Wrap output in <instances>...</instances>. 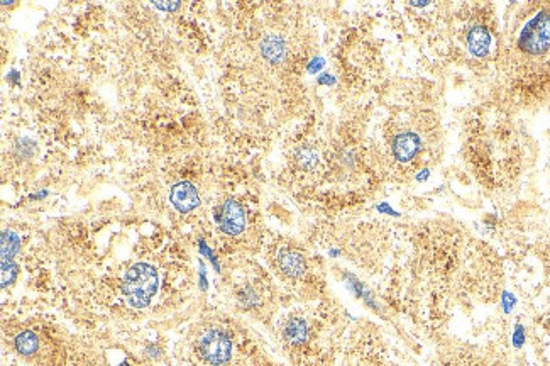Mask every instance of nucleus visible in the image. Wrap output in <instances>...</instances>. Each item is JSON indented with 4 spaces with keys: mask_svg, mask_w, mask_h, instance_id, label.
<instances>
[{
    "mask_svg": "<svg viewBox=\"0 0 550 366\" xmlns=\"http://www.w3.org/2000/svg\"><path fill=\"white\" fill-rule=\"evenodd\" d=\"M322 65H324V61L320 60V58H315L308 68H310V72L314 73L317 72V68L322 67Z\"/></svg>",
    "mask_w": 550,
    "mask_h": 366,
    "instance_id": "obj_16",
    "label": "nucleus"
},
{
    "mask_svg": "<svg viewBox=\"0 0 550 366\" xmlns=\"http://www.w3.org/2000/svg\"><path fill=\"white\" fill-rule=\"evenodd\" d=\"M283 338L293 346H302L308 341V324L302 317H292L285 322Z\"/></svg>",
    "mask_w": 550,
    "mask_h": 366,
    "instance_id": "obj_9",
    "label": "nucleus"
},
{
    "mask_svg": "<svg viewBox=\"0 0 550 366\" xmlns=\"http://www.w3.org/2000/svg\"><path fill=\"white\" fill-rule=\"evenodd\" d=\"M195 353L205 366H229L234 358V343L224 329L212 326L198 334Z\"/></svg>",
    "mask_w": 550,
    "mask_h": 366,
    "instance_id": "obj_3",
    "label": "nucleus"
},
{
    "mask_svg": "<svg viewBox=\"0 0 550 366\" xmlns=\"http://www.w3.org/2000/svg\"><path fill=\"white\" fill-rule=\"evenodd\" d=\"M170 202L173 209L180 214H190L198 206H202L198 189L190 182L175 183L170 190Z\"/></svg>",
    "mask_w": 550,
    "mask_h": 366,
    "instance_id": "obj_5",
    "label": "nucleus"
},
{
    "mask_svg": "<svg viewBox=\"0 0 550 366\" xmlns=\"http://www.w3.org/2000/svg\"><path fill=\"white\" fill-rule=\"evenodd\" d=\"M276 265L278 270L288 278H302L308 270L305 256L293 248H281L276 255Z\"/></svg>",
    "mask_w": 550,
    "mask_h": 366,
    "instance_id": "obj_6",
    "label": "nucleus"
},
{
    "mask_svg": "<svg viewBox=\"0 0 550 366\" xmlns=\"http://www.w3.org/2000/svg\"><path fill=\"white\" fill-rule=\"evenodd\" d=\"M16 275L17 265L14 261H6V263H2V287H4V289L9 287V285L14 282Z\"/></svg>",
    "mask_w": 550,
    "mask_h": 366,
    "instance_id": "obj_14",
    "label": "nucleus"
},
{
    "mask_svg": "<svg viewBox=\"0 0 550 366\" xmlns=\"http://www.w3.org/2000/svg\"><path fill=\"white\" fill-rule=\"evenodd\" d=\"M21 248V239L14 231H4L2 233V263L12 261Z\"/></svg>",
    "mask_w": 550,
    "mask_h": 366,
    "instance_id": "obj_12",
    "label": "nucleus"
},
{
    "mask_svg": "<svg viewBox=\"0 0 550 366\" xmlns=\"http://www.w3.org/2000/svg\"><path fill=\"white\" fill-rule=\"evenodd\" d=\"M119 366H131V365H129V363H122V365H119Z\"/></svg>",
    "mask_w": 550,
    "mask_h": 366,
    "instance_id": "obj_17",
    "label": "nucleus"
},
{
    "mask_svg": "<svg viewBox=\"0 0 550 366\" xmlns=\"http://www.w3.org/2000/svg\"><path fill=\"white\" fill-rule=\"evenodd\" d=\"M14 348H16L17 355L24 356V358H33L39 353L38 334L29 331V329L21 331L14 338Z\"/></svg>",
    "mask_w": 550,
    "mask_h": 366,
    "instance_id": "obj_10",
    "label": "nucleus"
},
{
    "mask_svg": "<svg viewBox=\"0 0 550 366\" xmlns=\"http://www.w3.org/2000/svg\"><path fill=\"white\" fill-rule=\"evenodd\" d=\"M396 160L402 163L412 161L420 150V138L415 133L398 134L391 145Z\"/></svg>",
    "mask_w": 550,
    "mask_h": 366,
    "instance_id": "obj_7",
    "label": "nucleus"
},
{
    "mask_svg": "<svg viewBox=\"0 0 550 366\" xmlns=\"http://www.w3.org/2000/svg\"><path fill=\"white\" fill-rule=\"evenodd\" d=\"M160 289V273L146 261L134 263L122 277V295L132 309L143 311L153 302Z\"/></svg>",
    "mask_w": 550,
    "mask_h": 366,
    "instance_id": "obj_2",
    "label": "nucleus"
},
{
    "mask_svg": "<svg viewBox=\"0 0 550 366\" xmlns=\"http://www.w3.org/2000/svg\"><path fill=\"white\" fill-rule=\"evenodd\" d=\"M154 6L161 9V11L171 12L180 7V2H170V0H163V2H154Z\"/></svg>",
    "mask_w": 550,
    "mask_h": 366,
    "instance_id": "obj_15",
    "label": "nucleus"
},
{
    "mask_svg": "<svg viewBox=\"0 0 550 366\" xmlns=\"http://www.w3.org/2000/svg\"><path fill=\"white\" fill-rule=\"evenodd\" d=\"M215 222L219 226L220 233L236 238L246 231L248 214L237 200H226L215 212Z\"/></svg>",
    "mask_w": 550,
    "mask_h": 366,
    "instance_id": "obj_4",
    "label": "nucleus"
},
{
    "mask_svg": "<svg viewBox=\"0 0 550 366\" xmlns=\"http://www.w3.org/2000/svg\"><path fill=\"white\" fill-rule=\"evenodd\" d=\"M297 163L303 170H314L319 165V155L314 150L303 148L297 153Z\"/></svg>",
    "mask_w": 550,
    "mask_h": 366,
    "instance_id": "obj_13",
    "label": "nucleus"
},
{
    "mask_svg": "<svg viewBox=\"0 0 550 366\" xmlns=\"http://www.w3.org/2000/svg\"><path fill=\"white\" fill-rule=\"evenodd\" d=\"M491 41H493V39H491L490 29L484 28V26H474V28L469 31V51H471L476 58H486V56L490 55Z\"/></svg>",
    "mask_w": 550,
    "mask_h": 366,
    "instance_id": "obj_8",
    "label": "nucleus"
},
{
    "mask_svg": "<svg viewBox=\"0 0 550 366\" xmlns=\"http://www.w3.org/2000/svg\"><path fill=\"white\" fill-rule=\"evenodd\" d=\"M505 68L518 97H544L550 89V6L535 7L508 43Z\"/></svg>",
    "mask_w": 550,
    "mask_h": 366,
    "instance_id": "obj_1",
    "label": "nucleus"
},
{
    "mask_svg": "<svg viewBox=\"0 0 550 366\" xmlns=\"http://www.w3.org/2000/svg\"><path fill=\"white\" fill-rule=\"evenodd\" d=\"M261 55L270 63H280V61L285 60V41L280 36H275V34L266 36L263 43H261Z\"/></svg>",
    "mask_w": 550,
    "mask_h": 366,
    "instance_id": "obj_11",
    "label": "nucleus"
}]
</instances>
